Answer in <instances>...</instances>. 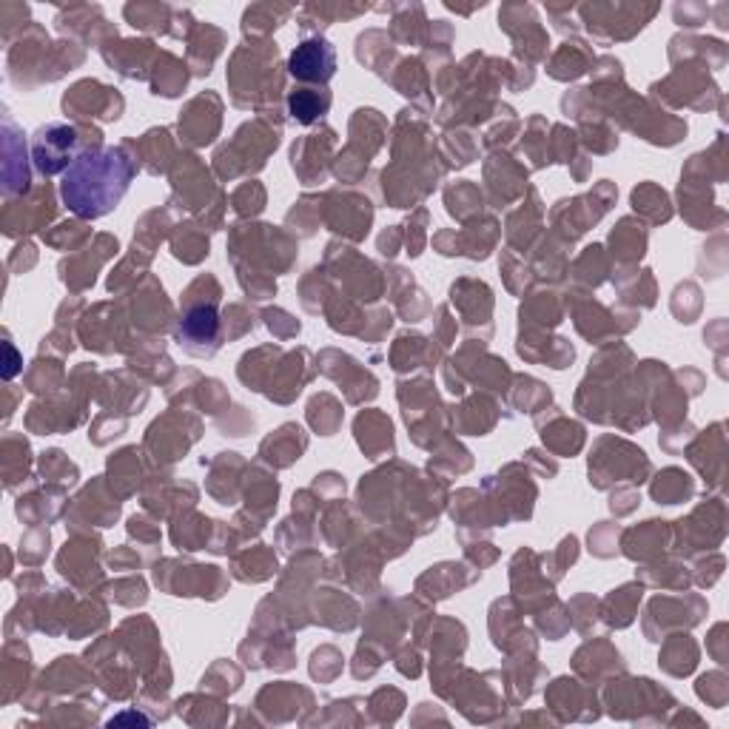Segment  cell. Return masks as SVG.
<instances>
[{"label": "cell", "instance_id": "cell-1", "mask_svg": "<svg viewBox=\"0 0 729 729\" xmlns=\"http://www.w3.org/2000/svg\"><path fill=\"white\" fill-rule=\"evenodd\" d=\"M135 163L123 148H95L77 154L60 179V200L71 214L84 220L106 217L120 205L132 186Z\"/></svg>", "mask_w": 729, "mask_h": 729}, {"label": "cell", "instance_id": "cell-2", "mask_svg": "<svg viewBox=\"0 0 729 729\" xmlns=\"http://www.w3.org/2000/svg\"><path fill=\"white\" fill-rule=\"evenodd\" d=\"M75 146H77L75 128L51 123V126L40 128L38 137H35V146H32L35 166H38L43 174L66 172V168L77 161Z\"/></svg>", "mask_w": 729, "mask_h": 729}, {"label": "cell", "instance_id": "cell-3", "mask_svg": "<svg viewBox=\"0 0 729 729\" xmlns=\"http://www.w3.org/2000/svg\"><path fill=\"white\" fill-rule=\"evenodd\" d=\"M289 71L302 84H328L337 71V55L328 40H305L291 51Z\"/></svg>", "mask_w": 729, "mask_h": 729}, {"label": "cell", "instance_id": "cell-4", "mask_svg": "<svg viewBox=\"0 0 729 729\" xmlns=\"http://www.w3.org/2000/svg\"><path fill=\"white\" fill-rule=\"evenodd\" d=\"M220 331V317L214 305H197L192 308L177 328L179 346H186L188 351L197 353V342H214Z\"/></svg>", "mask_w": 729, "mask_h": 729}, {"label": "cell", "instance_id": "cell-5", "mask_svg": "<svg viewBox=\"0 0 729 729\" xmlns=\"http://www.w3.org/2000/svg\"><path fill=\"white\" fill-rule=\"evenodd\" d=\"M289 106H291V115H294V120L314 123L317 117L328 109V97L325 100H320V97L311 95V91H294L289 100Z\"/></svg>", "mask_w": 729, "mask_h": 729}, {"label": "cell", "instance_id": "cell-6", "mask_svg": "<svg viewBox=\"0 0 729 729\" xmlns=\"http://www.w3.org/2000/svg\"><path fill=\"white\" fill-rule=\"evenodd\" d=\"M7 353H9V368H7V379L14 377V371H18V353H14V348L7 342Z\"/></svg>", "mask_w": 729, "mask_h": 729}]
</instances>
